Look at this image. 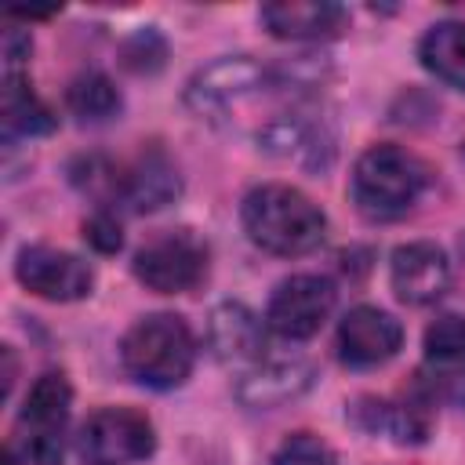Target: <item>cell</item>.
Instances as JSON below:
<instances>
[{
	"label": "cell",
	"instance_id": "obj_1",
	"mask_svg": "<svg viewBox=\"0 0 465 465\" xmlns=\"http://www.w3.org/2000/svg\"><path fill=\"white\" fill-rule=\"evenodd\" d=\"M240 222L254 247L280 254V258L309 254L327 236V218H323L320 203H312L302 189L283 185V182L251 189L243 196Z\"/></svg>",
	"mask_w": 465,
	"mask_h": 465
},
{
	"label": "cell",
	"instance_id": "obj_2",
	"mask_svg": "<svg viewBox=\"0 0 465 465\" xmlns=\"http://www.w3.org/2000/svg\"><path fill=\"white\" fill-rule=\"evenodd\" d=\"M124 371L145 389H178L196 363V338L174 312H149L120 338Z\"/></svg>",
	"mask_w": 465,
	"mask_h": 465
},
{
	"label": "cell",
	"instance_id": "obj_3",
	"mask_svg": "<svg viewBox=\"0 0 465 465\" xmlns=\"http://www.w3.org/2000/svg\"><path fill=\"white\" fill-rule=\"evenodd\" d=\"M425 182H429L425 163L414 153L385 142V145H371L356 160L349 193L360 214L374 222H392L418 203Z\"/></svg>",
	"mask_w": 465,
	"mask_h": 465
},
{
	"label": "cell",
	"instance_id": "obj_4",
	"mask_svg": "<svg viewBox=\"0 0 465 465\" xmlns=\"http://www.w3.org/2000/svg\"><path fill=\"white\" fill-rule=\"evenodd\" d=\"M272 84V69L258 65L247 54H225L196 69L185 84V105L207 124H229Z\"/></svg>",
	"mask_w": 465,
	"mask_h": 465
},
{
	"label": "cell",
	"instance_id": "obj_5",
	"mask_svg": "<svg viewBox=\"0 0 465 465\" xmlns=\"http://www.w3.org/2000/svg\"><path fill=\"white\" fill-rule=\"evenodd\" d=\"M156 447L153 421L131 407H102L76 432V454L84 465H131Z\"/></svg>",
	"mask_w": 465,
	"mask_h": 465
},
{
	"label": "cell",
	"instance_id": "obj_6",
	"mask_svg": "<svg viewBox=\"0 0 465 465\" xmlns=\"http://www.w3.org/2000/svg\"><path fill=\"white\" fill-rule=\"evenodd\" d=\"M134 276L156 294H185L207 276V243L193 229L153 236L131 262Z\"/></svg>",
	"mask_w": 465,
	"mask_h": 465
},
{
	"label": "cell",
	"instance_id": "obj_7",
	"mask_svg": "<svg viewBox=\"0 0 465 465\" xmlns=\"http://www.w3.org/2000/svg\"><path fill=\"white\" fill-rule=\"evenodd\" d=\"M73 385L62 371H44L22 403V458L29 465H62V429L69 421Z\"/></svg>",
	"mask_w": 465,
	"mask_h": 465
},
{
	"label": "cell",
	"instance_id": "obj_8",
	"mask_svg": "<svg viewBox=\"0 0 465 465\" xmlns=\"http://www.w3.org/2000/svg\"><path fill=\"white\" fill-rule=\"evenodd\" d=\"M331 309H334V283L320 272H298V276H287L272 291L269 309H265V323L280 338L305 341L323 327Z\"/></svg>",
	"mask_w": 465,
	"mask_h": 465
},
{
	"label": "cell",
	"instance_id": "obj_9",
	"mask_svg": "<svg viewBox=\"0 0 465 465\" xmlns=\"http://www.w3.org/2000/svg\"><path fill=\"white\" fill-rule=\"evenodd\" d=\"M15 276L29 294L44 302H80L94 287V272L80 254L47 243L22 247L15 258Z\"/></svg>",
	"mask_w": 465,
	"mask_h": 465
},
{
	"label": "cell",
	"instance_id": "obj_10",
	"mask_svg": "<svg viewBox=\"0 0 465 465\" xmlns=\"http://www.w3.org/2000/svg\"><path fill=\"white\" fill-rule=\"evenodd\" d=\"M403 345V327L378 305H356L338 323V356L349 367H381Z\"/></svg>",
	"mask_w": 465,
	"mask_h": 465
},
{
	"label": "cell",
	"instance_id": "obj_11",
	"mask_svg": "<svg viewBox=\"0 0 465 465\" xmlns=\"http://www.w3.org/2000/svg\"><path fill=\"white\" fill-rule=\"evenodd\" d=\"M258 145L269 156H280V160H291L302 167H323L334 153V138H331L327 124L305 109H287V113L269 116L258 127Z\"/></svg>",
	"mask_w": 465,
	"mask_h": 465
},
{
	"label": "cell",
	"instance_id": "obj_12",
	"mask_svg": "<svg viewBox=\"0 0 465 465\" xmlns=\"http://www.w3.org/2000/svg\"><path fill=\"white\" fill-rule=\"evenodd\" d=\"M389 283L400 302L407 305H432L447 294L450 287V262L443 247L429 240H414L392 251L389 262Z\"/></svg>",
	"mask_w": 465,
	"mask_h": 465
},
{
	"label": "cell",
	"instance_id": "obj_13",
	"mask_svg": "<svg viewBox=\"0 0 465 465\" xmlns=\"http://www.w3.org/2000/svg\"><path fill=\"white\" fill-rule=\"evenodd\" d=\"M207 349L218 363L254 367L265 360V323L243 302H218L207 316Z\"/></svg>",
	"mask_w": 465,
	"mask_h": 465
},
{
	"label": "cell",
	"instance_id": "obj_14",
	"mask_svg": "<svg viewBox=\"0 0 465 465\" xmlns=\"http://www.w3.org/2000/svg\"><path fill=\"white\" fill-rule=\"evenodd\" d=\"M258 18L280 40H331L349 25V11L334 0H276Z\"/></svg>",
	"mask_w": 465,
	"mask_h": 465
},
{
	"label": "cell",
	"instance_id": "obj_15",
	"mask_svg": "<svg viewBox=\"0 0 465 465\" xmlns=\"http://www.w3.org/2000/svg\"><path fill=\"white\" fill-rule=\"evenodd\" d=\"M309 385H312V367L305 360H258L240 378L236 396L243 407L276 411V407L298 400Z\"/></svg>",
	"mask_w": 465,
	"mask_h": 465
},
{
	"label": "cell",
	"instance_id": "obj_16",
	"mask_svg": "<svg viewBox=\"0 0 465 465\" xmlns=\"http://www.w3.org/2000/svg\"><path fill=\"white\" fill-rule=\"evenodd\" d=\"M425 367L432 392L465 400V316H440L425 331Z\"/></svg>",
	"mask_w": 465,
	"mask_h": 465
},
{
	"label": "cell",
	"instance_id": "obj_17",
	"mask_svg": "<svg viewBox=\"0 0 465 465\" xmlns=\"http://www.w3.org/2000/svg\"><path fill=\"white\" fill-rule=\"evenodd\" d=\"M178 193H182L178 171H174V163H171L160 149L142 153V156L124 171L120 200L131 203L134 211H160V207H167Z\"/></svg>",
	"mask_w": 465,
	"mask_h": 465
},
{
	"label": "cell",
	"instance_id": "obj_18",
	"mask_svg": "<svg viewBox=\"0 0 465 465\" xmlns=\"http://www.w3.org/2000/svg\"><path fill=\"white\" fill-rule=\"evenodd\" d=\"M0 124H4V138H33V134H47L54 127L51 109L40 102V94L33 91V84L22 73H7L4 76V98H0Z\"/></svg>",
	"mask_w": 465,
	"mask_h": 465
},
{
	"label": "cell",
	"instance_id": "obj_19",
	"mask_svg": "<svg viewBox=\"0 0 465 465\" xmlns=\"http://www.w3.org/2000/svg\"><path fill=\"white\" fill-rule=\"evenodd\" d=\"M421 65L447 87L465 91V22H436L418 44Z\"/></svg>",
	"mask_w": 465,
	"mask_h": 465
},
{
	"label": "cell",
	"instance_id": "obj_20",
	"mask_svg": "<svg viewBox=\"0 0 465 465\" xmlns=\"http://www.w3.org/2000/svg\"><path fill=\"white\" fill-rule=\"evenodd\" d=\"M65 105H69V113H73L80 124H105V120H113V116L120 113L124 98H120L116 84H113L105 73L87 69V73H80V76L69 84Z\"/></svg>",
	"mask_w": 465,
	"mask_h": 465
},
{
	"label": "cell",
	"instance_id": "obj_21",
	"mask_svg": "<svg viewBox=\"0 0 465 465\" xmlns=\"http://www.w3.org/2000/svg\"><path fill=\"white\" fill-rule=\"evenodd\" d=\"M272 465H331V450L312 432H291L272 450Z\"/></svg>",
	"mask_w": 465,
	"mask_h": 465
},
{
	"label": "cell",
	"instance_id": "obj_22",
	"mask_svg": "<svg viewBox=\"0 0 465 465\" xmlns=\"http://www.w3.org/2000/svg\"><path fill=\"white\" fill-rule=\"evenodd\" d=\"M84 240H87L94 251L113 254V251L124 247V229H120V222H116L113 211H94V214L84 222Z\"/></svg>",
	"mask_w": 465,
	"mask_h": 465
},
{
	"label": "cell",
	"instance_id": "obj_23",
	"mask_svg": "<svg viewBox=\"0 0 465 465\" xmlns=\"http://www.w3.org/2000/svg\"><path fill=\"white\" fill-rule=\"evenodd\" d=\"M160 36L153 33V29H145V33H138L127 47H124V62L134 69V73H153V69H160L163 62H156V58H149V44H156Z\"/></svg>",
	"mask_w": 465,
	"mask_h": 465
},
{
	"label": "cell",
	"instance_id": "obj_24",
	"mask_svg": "<svg viewBox=\"0 0 465 465\" xmlns=\"http://www.w3.org/2000/svg\"><path fill=\"white\" fill-rule=\"evenodd\" d=\"M29 51H33L29 33H22V29H7L4 33V62H7V73H18V65L29 58Z\"/></svg>",
	"mask_w": 465,
	"mask_h": 465
},
{
	"label": "cell",
	"instance_id": "obj_25",
	"mask_svg": "<svg viewBox=\"0 0 465 465\" xmlns=\"http://www.w3.org/2000/svg\"><path fill=\"white\" fill-rule=\"evenodd\" d=\"M461 251H465V240H461Z\"/></svg>",
	"mask_w": 465,
	"mask_h": 465
}]
</instances>
